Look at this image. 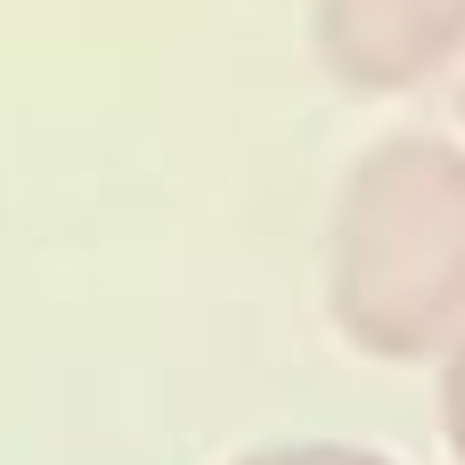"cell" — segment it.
<instances>
[{"instance_id": "3", "label": "cell", "mask_w": 465, "mask_h": 465, "mask_svg": "<svg viewBox=\"0 0 465 465\" xmlns=\"http://www.w3.org/2000/svg\"><path fill=\"white\" fill-rule=\"evenodd\" d=\"M237 465H392V458L343 450V441H294V450H253V458H237Z\"/></svg>"}, {"instance_id": "4", "label": "cell", "mask_w": 465, "mask_h": 465, "mask_svg": "<svg viewBox=\"0 0 465 465\" xmlns=\"http://www.w3.org/2000/svg\"><path fill=\"white\" fill-rule=\"evenodd\" d=\"M441 425H450V450L465 458V335L450 343V368H441Z\"/></svg>"}, {"instance_id": "2", "label": "cell", "mask_w": 465, "mask_h": 465, "mask_svg": "<svg viewBox=\"0 0 465 465\" xmlns=\"http://www.w3.org/2000/svg\"><path fill=\"white\" fill-rule=\"evenodd\" d=\"M311 41L343 90L392 98L465 57V0H311Z\"/></svg>"}, {"instance_id": "1", "label": "cell", "mask_w": 465, "mask_h": 465, "mask_svg": "<svg viewBox=\"0 0 465 465\" xmlns=\"http://www.w3.org/2000/svg\"><path fill=\"white\" fill-rule=\"evenodd\" d=\"M327 311L368 360H433L465 335V147H368L327 221Z\"/></svg>"}]
</instances>
